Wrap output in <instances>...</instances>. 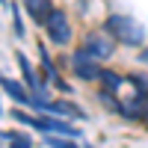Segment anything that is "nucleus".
Listing matches in <instances>:
<instances>
[{"instance_id": "nucleus-1", "label": "nucleus", "mask_w": 148, "mask_h": 148, "mask_svg": "<svg viewBox=\"0 0 148 148\" xmlns=\"http://www.w3.org/2000/svg\"><path fill=\"white\" fill-rule=\"evenodd\" d=\"M104 30L121 45H130V47H142L145 45V27L130 15H107Z\"/></svg>"}, {"instance_id": "nucleus-2", "label": "nucleus", "mask_w": 148, "mask_h": 148, "mask_svg": "<svg viewBox=\"0 0 148 148\" xmlns=\"http://www.w3.org/2000/svg\"><path fill=\"white\" fill-rule=\"evenodd\" d=\"M71 71L77 74L80 80H86V83L101 80V74H104V68L95 62V56L86 51V47H80V51H74V53H71Z\"/></svg>"}, {"instance_id": "nucleus-3", "label": "nucleus", "mask_w": 148, "mask_h": 148, "mask_svg": "<svg viewBox=\"0 0 148 148\" xmlns=\"http://www.w3.org/2000/svg\"><path fill=\"white\" fill-rule=\"evenodd\" d=\"M45 30H47V39H51L53 45H68L71 42V24H68V15L65 12H51V18H47L45 24Z\"/></svg>"}, {"instance_id": "nucleus-4", "label": "nucleus", "mask_w": 148, "mask_h": 148, "mask_svg": "<svg viewBox=\"0 0 148 148\" xmlns=\"http://www.w3.org/2000/svg\"><path fill=\"white\" fill-rule=\"evenodd\" d=\"M83 47H86L95 59H110V56H113V36H110L107 30H104V33H89V36H86V42H83Z\"/></svg>"}, {"instance_id": "nucleus-5", "label": "nucleus", "mask_w": 148, "mask_h": 148, "mask_svg": "<svg viewBox=\"0 0 148 148\" xmlns=\"http://www.w3.org/2000/svg\"><path fill=\"white\" fill-rule=\"evenodd\" d=\"M33 127L36 130H42V133H62V136H80L77 133V127L74 125H65V121H59V116L56 119H33Z\"/></svg>"}, {"instance_id": "nucleus-6", "label": "nucleus", "mask_w": 148, "mask_h": 148, "mask_svg": "<svg viewBox=\"0 0 148 148\" xmlns=\"http://www.w3.org/2000/svg\"><path fill=\"white\" fill-rule=\"evenodd\" d=\"M15 59H18V65H21V71H24V80H27V86L33 89V95H36V98H45V83L36 77V71H33V65H30V59L24 56V53H15Z\"/></svg>"}, {"instance_id": "nucleus-7", "label": "nucleus", "mask_w": 148, "mask_h": 148, "mask_svg": "<svg viewBox=\"0 0 148 148\" xmlns=\"http://www.w3.org/2000/svg\"><path fill=\"white\" fill-rule=\"evenodd\" d=\"M24 9H27V15L36 21V24H47V18H51V0H24Z\"/></svg>"}, {"instance_id": "nucleus-8", "label": "nucleus", "mask_w": 148, "mask_h": 148, "mask_svg": "<svg viewBox=\"0 0 148 148\" xmlns=\"http://www.w3.org/2000/svg\"><path fill=\"white\" fill-rule=\"evenodd\" d=\"M3 92L12 98V101H18V104H33V98H27V92L21 89V83L12 80V77H3Z\"/></svg>"}, {"instance_id": "nucleus-9", "label": "nucleus", "mask_w": 148, "mask_h": 148, "mask_svg": "<svg viewBox=\"0 0 148 148\" xmlns=\"http://www.w3.org/2000/svg\"><path fill=\"white\" fill-rule=\"evenodd\" d=\"M130 83H133V89H136V98H139L142 104H148V74L133 71L130 74Z\"/></svg>"}, {"instance_id": "nucleus-10", "label": "nucleus", "mask_w": 148, "mask_h": 148, "mask_svg": "<svg viewBox=\"0 0 148 148\" xmlns=\"http://www.w3.org/2000/svg\"><path fill=\"white\" fill-rule=\"evenodd\" d=\"M3 139L9 142V148H33V139L24 136V133H15V130H3Z\"/></svg>"}, {"instance_id": "nucleus-11", "label": "nucleus", "mask_w": 148, "mask_h": 148, "mask_svg": "<svg viewBox=\"0 0 148 148\" xmlns=\"http://www.w3.org/2000/svg\"><path fill=\"white\" fill-rule=\"evenodd\" d=\"M101 80H104V86H107L110 92H119V89H121V77H119L116 71H104Z\"/></svg>"}, {"instance_id": "nucleus-12", "label": "nucleus", "mask_w": 148, "mask_h": 148, "mask_svg": "<svg viewBox=\"0 0 148 148\" xmlns=\"http://www.w3.org/2000/svg\"><path fill=\"white\" fill-rule=\"evenodd\" d=\"M42 65H45V71H47V77L56 83V80H59V74H56V68H53V62H51V56H47L45 47H42Z\"/></svg>"}, {"instance_id": "nucleus-13", "label": "nucleus", "mask_w": 148, "mask_h": 148, "mask_svg": "<svg viewBox=\"0 0 148 148\" xmlns=\"http://www.w3.org/2000/svg\"><path fill=\"white\" fill-rule=\"evenodd\" d=\"M45 142L51 145V148H77L74 142H68V139H59V136H53V133H47V136H45Z\"/></svg>"}, {"instance_id": "nucleus-14", "label": "nucleus", "mask_w": 148, "mask_h": 148, "mask_svg": "<svg viewBox=\"0 0 148 148\" xmlns=\"http://www.w3.org/2000/svg\"><path fill=\"white\" fill-rule=\"evenodd\" d=\"M139 62H145V65H148V45L142 47V53H139Z\"/></svg>"}, {"instance_id": "nucleus-15", "label": "nucleus", "mask_w": 148, "mask_h": 148, "mask_svg": "<svg viewBox=\"0 0 148 148\" xmlns=\"http://www.w3.org/2000/svg\"><path fill=\"white\" fill-rule=\"evenodd\" d=\"M145 119H148V110H145Z\"/></svg>"}]
</instances>
